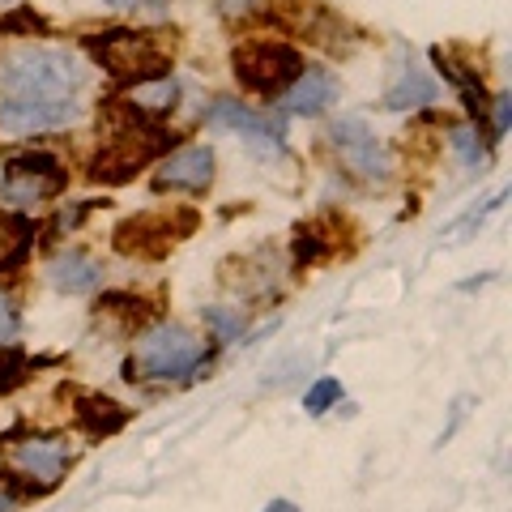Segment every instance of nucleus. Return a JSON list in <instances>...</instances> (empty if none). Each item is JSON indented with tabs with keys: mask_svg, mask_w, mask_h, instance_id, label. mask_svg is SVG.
Segmentation results:
<instances>
[{
	"mask_svg": "<svg viewBox=\"0 0 512 512\" xmlns=\"http://www.w3.org/2000/svg\"><path fill=\"white\" fill-rule=\"evenodd\" d=\"M103 116H107V141L86 167L90 184H111V188L128 184L141 167L158 163V158L175 146V133H167V128L154 124V120L128 116L116 99L103 107Z\"/></svg>",
	"mask_w": 512,
	"mask_h": 512,
	"instance_id": "nucleus-1",
	"label": "nucleus"
},
{
	"mask_svg": "<svg viewBox=\"0 0 512 512\" xmlns=\"http://www.w3.org/2000/svg\"><path fill=\"white\" fill-rule=\"evenodd\" d=\"M210 342L197 338L188 325L175 320H158V325L141 329L133 342V355L124 363L128 384H171V380H192L210 367Z\"/></svg>",
	"mask_w": 512,
	"mask_h": 512,
	"instance_id": "nucleus-2",
	"label": "nucleus"
},
{
	"mask_svg": "<svg viewBox=\"0 0 512 512\" xmlns=\"http://www.w3.org/2000/svg\"><path fill=\"white\" fill-rule=\"evenodd\" d=\"M86 64L69 47H13L0 56V90L5 99L22 94H77L86 86Z\"/></svg>",
	"mask_w": 512,
	"mask_h": 512,
	"instance_id": "nucleus-3",
	"label": "nucleus"
},
{
	"mask_svg": "<svg viewBox=\"0 0 512 512\" xmlns=\"http://www.w3.org/2000/svg\"><path fill=\"white\" fill-rule=\"evenodd\" d=\"M82 43L94 56V64H103V73L116 77L120 86L154 82V77L171 73L167 43L150 35V30H99V35H86Z\"/></svg>",
	"mask_w": 512,
	"mask_h": 512,
	"instance_id": "nucleus-4",
	"label": "nucleus"
},
{
	"mask_svg": "<svg viewBox=\"0 0 512 512\" xmlns=\"http://www.w3.org/2000/svg\"><path fill=\"white\" fill-rule=\"evenodd\" d=\"M197 222H201L197 210H184V205H175V210L128 214L116 222V231H111V248L128 256V261H163V256H171L197 231Z\"/></svg>",
	"mask_w": 512,
	"mask_h": 512,
	"instance_id": "nucleus-5",
	"label": "nucleus"
},
{
	"mask_svg": "<svg viewBox=\"0 0 512 512\" xmlns=\"http://www.w3.org/2000/svg\"><path fill=\"white\" fill-rule=\"evenodd\" d=\"M231 69H235V82L248 94L278 99L308 64H303L299 47L282 43V39H244V43H235V52H231Z\"/></svg>",
	"mask_w": 512,
	"mask_h": 512,
	"instance_id": "nucleus-6",
	"label": "nucleus"
},
{
	"mask_svg": "<svg viewBox=\"0 0 512 512\" xmlns=\"http://www.w3.org/2000/svg\"><path fill=\"white\" fill-rule=\"evenodd\" d=\"M69 188V167L47 150H18L0 158V205L30 210Z\"/></svg>",
	"mask_w": 512,
	"mask_h": 512,
	"instance_id": "nucleus-7",
	"label": "nucleus"
},
{
	"mask_svg": "<svg viewBox=\"0 0 512 512\" xmlns=\"http://www.w3.org/2000/svg\"><path fill=\"white\" fill-rule=\"evenodd\" d=\"M9 453V474L13 478H26V491L30 495H47L60 487V478L69 474L73 466V444L64 436H5L0 440Z\"/></svg>",
	"mask_w": 512,
	"mask_h": 512,
	"instance_id": "nucleus-8",
	"label": "nucleus"
},
{
	"mask_svg": "<svg viewBox=\"0 0 512 512\" xmlns=\"http://www.w3.org/2000/svg\"><path fill=\"white\" fill-rule=\"evenodd\" d=\"M329 141H333V150H338V163L346 167V175L355 184L376 188V192L389 188V180H393V158H389V150L380 146V137L367 128L363 116L333 120Z\"/></svg>",
	"mask_w": 512,
	"mask_h": 512,
	"instance_id": "nucleus-9",
	"label": "nucleus"
},
{
	"mask_svg": "<svg viewBox=\"0 0 512 512\" xmlns=\"http://www.w3.org/2000/svg\"><path fill=\"white\" fill-rule=\"evenodd\" d=\"M86 116V103H77V94H22V99L0 103V128L13 137L26 133H56Z\"/></svg>",
	"mask_w": 512,
	"mask_h": 512,
	"instance_id": "nucleus-10",
	"label": "nucleus"
},
{
	"mask_svg": "<svg viewBox=\"0 0 512 512\" xmlns=\"http://www.w3.org/2000/svg\"><path fill=\"white\" fill-rule=\"evenodd\" d=\"M205 124L235 133V137L248 146V154L265 158V163H274V158H282V154H286L282 120L261 116V111H252L248 103H239V99H214V103H210V111H205Z\"/></svg>",
	"mask_w": 512,
	"mask_h": 512,
	"instance_id": "nucleus-11",
	"label": "nucleus"
},
{
	"mask_svg": "<svg viewBox=\"0 0 512 512\" xmlns=\"http://www.w3.org/2000/svg\"><path fill=\"white\" fill-rule=\"evenodd\" d=\"M218 282H222V291H231L244 303L269 299L278 291V252L269 244L256 248V252H239L231 261L218 265Z\"/></svg>",
	"mask_w": 512,
	"mask_h": 512,
	"instance_id": "nucleus-12",
	"label": "nucleus"
},
{
	"mask_svg": "<svg viewBox=\"0 0 512 512\" xmlns=\"http://www.w3.org/2000/svg\"><path fill=\"white\" fill-rule=\"evenodd\" d=\"M214 167H218V158L210 146H180L158 158V171L150 184L158 192H210Z\"/></svg>",
	"mask_w": 512,
	"mask_h": 512,
	"instance_id": "nucleus-13",
	"label": "nucleus"
},
{
	"mask_svg": "<svg viewBox=\"0 0 512 512\" xmlns=\"http://www.w3.org/2000/svg\"><path fill=\"white\" fill-rule=\"evenodd\" d=\"M43 274L60 295H94L103 286V261L86 248H60L56 256H47Z\"/></svg>",
	"mask_w": 512,
	"mask_h": 512,
	"instance_id": "nucleus-14",
	"label": "nucleus"
},
{
	"mask_svg": "<svg viewBox=\"0 0 512 512\" xmlns=\"http://www.w3.org/2000/svg\"><path fill=\"white\" fill-rule=\"evenodd\" d=\"M338 77L329 69H303L291 86H286V99H282V111L286 116H325V111L338 103Z\"/></svg>",
	"mask_w": 512,
	"mask_h": 512,
	"instance_id": "nucleus-15",
	"label": "nucleus"
},
{
	"mask_svg": "<svg viewBox=\"0 0 512 512\" xmlns=\"http://www.w3.org/2000/svg\"><path fill=\"white\" fill-rule=\"evenodd\" d=\"M342 231H346V218L342 214H320L312 222H299L295 227V269H308L320 265L329 256L342 252Z\"/></svg>",
	"mask_w": 512,
	"mask_h": 512,
	"instance_id": "nucleus-16",
	"label": "nucleus"
},
{
	"mask_svg": "<svg viewBox=\"0 0 512 512\" xmlns=\"http://www.w3.org/2000/svg\"><path fill=\"white\" fill-rule=\"evenodd\" d=\"M436 82L414 64L406 52L397 56V64H393V82L384 86V99H380V107L384 111H414V107H427V103H436Z\"/></svg>",
	"mask_w": 512,
	"mask_h": 512,
	"instance_id": "nucleus-17",
	"label": "nucleus"
},
{
	"mask_svg": "<svg viewBox=\"0 0 512 512\" xmlns=\"http://www.w3.org/2000/svg\"><path fill=\"white\" fill-rule=\"evenodd\" d=\"M133 419V410L120 406L116 397L107 393H73V423L86 431L94 440H107V436H120Z\"/></svg>",
	"mask_w": 512,
	"mask_h": 512,
	"instance_id": "nucleus-18",
	"label": "nucleus"
},
{
	"mask_svg": "<svg viewBox=\"0 0 512 512\" xmlns=\"http://www.w3.org/2000/svg\"><path fill=\"white\" fill-rule=\"evenodd\" d=\"M128 116H141V120H158L167 116V111H175V103H180V82L167 73V77H154V82H133L124 86V94L116 99Z\"/></svg>",
	"mask_w": 512,
	"mask_h": 512,
	"instance_id": "nucleus-19",
	"label": "nucleus"
},
{
	"mask_svg": "<svg viewBox=\"0 0 512 512\" xmlns=\"http://www.w3.org/2000/svg\"><path fill=\"white\" fill-rule=\"evenodd\" d=\"M39 227L26 218V210H0V274L22 269L30 248H35Z\"/></svg>",
	"mask_w": 512,
	"mask_h": 512,
	"instance_id": "nucleus-20",
	"label": "nucleus"
},
{
	"mask_svg": "<svg viewBox=\"0 0 512 512\" xmlns=\"http://www.w3.org/2000/svg\"><path fill=\"white\" fill-rule=\"evenodd\" d=\"M94 316L99 320H111L120 333H133L146 325V316H150V303L133 295V291H107L99 303H94Z\"/></svg>",
	"mask_w": 512,
	"mask_h": 512,
	"instance_id": "nucleus-21",
	"label": "nucleus"
},
{
	"mask_svg": "<svg viewBox=\"0 0 512 512\" xmlns=\"http://www.w3.org/2000/svg\"><path fill=\"white\" fill-rule=\"evenodd\" d=\"M448 150H453V158L466 171H478V167L487 163V141L470 124H453V128H448Z\"/></svg>",
	"mask_w": 512,
	"mask_h": 512,
	"instance_id": "nucleus-22",
	"label": "nucleus"
},
{
	"mask_svg": "<svg viewBox=\"0 0 512 512\" xmlns=\"http://www.w3.org/2000/svg\"><path fill=\"white\" fill-rule=\"evenodd\" d=\"M30 376H35V359H30L18 342L0 346V397L13 393V389H22Z\"/></svg>",
	"mask_w": 512,
	"mask_h": 512,
	"instance_id": "nucleus-23",
	"label": "nucleus"
},
{
	"mask_svg": "<svg viewBox=\"0 0 512 512\" xmlns=\"http://www.w3.org/2000/svg\"><path fill=\"white\" fill-rule=\"evenodd\" d=\"M205 329L214 333V342H239L248 329V316L239 308H205Z\"/></svg>",
	"mask_w": 512,
	"mask_h": 512,
	"instance_id": "nucleus-24",
	"label": "nucleus"
},
{
	"mask_svg": "<svg viewBox=\"0 0 512 512\" xmlns=\"http://www.w3.org/2000/svg\"><path fill=\"white\" fill-rule=\"evenodd\" d=\"M342 402V380H333V376H316L308 384V393H303V410L312 414V419H320L325 410H333Z\"/></svg>",
	"mask_w": 512,
	"mask_h": 512,
	"instance_id": "nucleus-25",
	"label": "nucleus"
},
{
	"mask_svg": "<svg viewBox=\"0 0 512 512\" xmlns=\"http://www.w3.org/2000/svg\"><path fill=\"white\" fill-rule=\"evenodd\" d=\"M0 30H5V35H47V22L30 5H22V9H13L9 18H0Z\"/></svg>",
	"mask_w": 512,
	"mask_h": 512,
	"instance_id": "nucleus-26",
	"label": "nucleus"
},
{
	"mask_svg": "<svg viewBox=\"0 0 512 512\" xmlns=\"http://www.w3.org/2000/svg\"><path fill=\"white\" fill-rule=\"evenodd\" d=\"M94 210H99V201H77L73 210H60L52 218V227H47V235H69V231H77V227H82V218L94 214Z\"/></svg>",
	"mask_w": 512,
	"mask_h": 512,
	"instance_id": "nucleus-27",
	"label": "nucleus"
},
{
	"mask_svg": "<svg viewBox=\"0 0 512 512\" xmlns=\"http://www.w3.org/2000/svg\"><path fill=\"white\" fill-rule=\"evenodd\" d=\"M18 333H22V316H18V308H13V299L0 295V346L18 342Z\"/></svg>",
	"mask_w": 512,
	"mask_h": 512,
	"instance_id": "nucleus-28",
	"label": "nucleus"
},
{
	"mask_svg": "<svg viewBox=\"0 0 512 512\" xmlns=\"http://www.w3.org/2000/svg\"><path fill=\"white\" fill-rule=\"evenodd\" d=\"M111 9H141V5H158V0H103Z\"/></svg>",
	"mask_w": 512,
	"mask_h": 512,
	"instance_id": "nucleus-29",
	"label": "nucleus"
},
{
	"mask_svg": "<svg viewBox=\"0 0 512 512\" xmlns=\"http://www.w3.org/2000/svg\"><path fill=\"white\" fill-rule=\"evenodd\" d=\"M261 512H299V504L295 500H269Z\"/></svg>",
	"mask_w": 512,
	"mask_h": 512,
	"instance_id": "nucleus-30",
	"label": "nucleus"
},
{
	"mask_svg": "<svg viewBox=\"0 0 512 512\" xmlns=\"http://www.w3.org/2000/svg\"><path fill=\"white\" fill-rule=\"evenodd\" d=\"M13 508H18V500H13V495L0 487V512H13Z\"/></svg>",
	"mask_w": 512,
	"mask_h": 512,
	"instance_id": "nucleus-31",
	"label": "nucleus"
}]
</instances>
